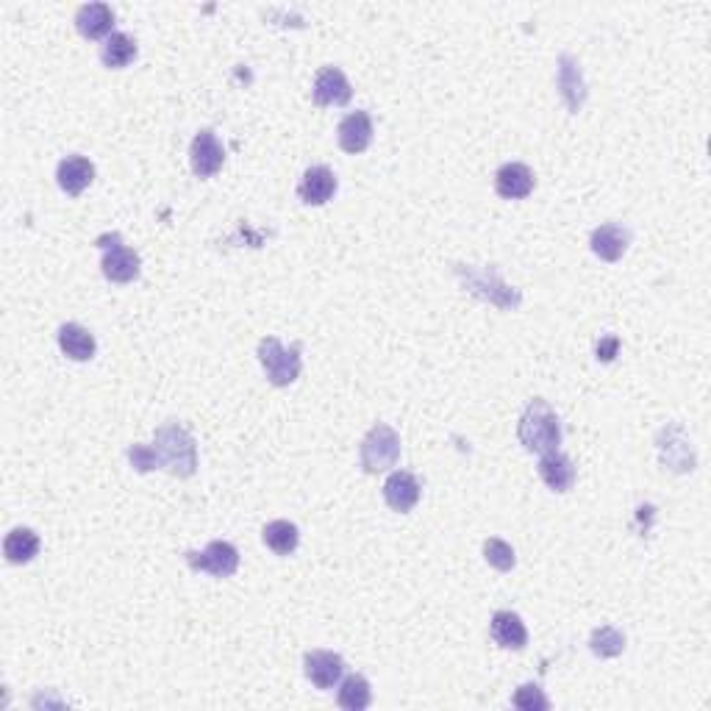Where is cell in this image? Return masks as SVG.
<instances>
[{
	"label": "cell",
	"instance_id": "20",
	"mask_svg": "<svg viewBox=\"0 0 711 711\" xmlns=\"http://www.w3.org/2000/svg\"><path fill=\"white\" fill-rule=\"evenodd\" d=\"M489 634L503 650H523L528 645V628L523 617L514 612H495L489 623Z\"/></svg>",
	"mask_w": 711,
	"mask_h": 711
},
{
	"label": "cell",
	"instance_id": "11",
	"mask_svg": "<svg viewBox=\"0 0 711 711\" xmlns=\"http://www.w3.org/2000/svg\"><path fill=\"white\" fill-rule=\"evenodd\" d=\"M537 187L534 170L523 162H509L495 173V192L503 200H525Z\"/></svg>",
	"mask_w": 711,
	"mask_h": 711
},
{
	"label": "cell",
	"instance_id": "15",
	"mask_svg": "<svg viewBox=\"0 0 711 711\" xmlns=\"http://www.w3.org/2000/svg\"><path fill=\"white\" fill-rule=\"evenodd\" d=\"M353 98V87L339 67H323L314 78V103L317 106H345Z\"/></svg>",
	"mask_w": 711,
	"mask_h": 711
},
{
	"label": "cell",
	"instance_id": "30",
	"mask_svg": "<svg viewBox=\"0 0 711 711\" xmlns=\"http://www.w3.org/2000/svg\"><path fill=\"white\" fill-rule=\"evenodd\" d=\"M128 462H131V467H134L137 473H150V470H159V467H162L156 448H153V445H139V442L128 448Z\"/></svg>",
	"mask_w": 711,
	"mask_h": 711
},
{
	"label": "cell",
	"instance_id": "26",
	"mask_svg": "<svg viewBox=\"0 0 711 711\" xmlns=\"http://www.w3.org/2000/svg\"><path fill=\"white\" fill-rule=\"evenodd\" d=\"M337 703L345 711H364L373 703V689L370 681L364 675H348L342 684H339Z\"/></svg>",
	"mask_w": 711,
	"mask_h": 711
},
{
	"label": "cell",
	"instance_id": "13",
	"mask_svg": "<svg viewBox=\"0 0 711 711\" xmlns=\"http://www.w3.org/2000/svg\"><path fill=\"white\" fill-rule=\"evenodd\" d=\"M420 492H423L420 481L412 473H406V470H395L384 481V500H387V506L392 512H412L414 506L420 503Z\"/></svg>",
	"mask_w": 711,
	"mask_h": 711
},
{
	"label": "cell",
	"instance_id": "12",
	"mask_svg": "<svg viewBox=\"0 0 711 711\" xmlns=\"http://www.w3.org/2000/svg\"><path fill=\"white\" fill-rule=\"evenodd\" d=\"M628 245H631V231L620 223H603L589 237V248L603 262H620Z\"/></svg>",
	"mask_w": 711,
	"mask_h": 711
},
{
	"label": "cell",
	"instance_id": "27",
	"mask_svg": "<svg viewBox=\"0 0 711 711\" xmlns=\"http://www.w3.org/2000/svg\"><path fill=\"white\" fill-rule=\"evenodd\" d=\"M589 650L598 659H614V656H620L625 650V634L617 631L614 625H600L589 637Z\"/></svg>",
	"mask_w": 711,
	"mask_h": 711
},
{
	"label": "cell",
	"instance_id": "31",
	"mask_svg": "<svg viewBox=\"0 0 711 711\" xmlns=\"http://www.w3.org/2000/svg\"><path fill=\"white\" fill-rule=\"evenodd\" d=\"M617 350H620V337H614V334H609V337H603L598 342V362H614V356H617Z\"/></svg>",
	"mask_w": 711,
	"mask_h": 711
},
{
	"label": "cell",
	"instance_id": "5",
	"mask_svg": "<svg viewBox=\"0 0 711 711\" xmlns=\"http://www.w3.org/2000/svg\"><path fill=\"white\" fill-rule=\"evenodd\" d=\"M259 362H262L267 381L273 387H289L300 378V345L284 348L275 337H264L259 342Z\"/></svg>",
	"mask_w": 711,
	"mask_h": 711
},
{
	"label": "cell",
	"instance_id": "6",
	"mask_svg": "<svg viewBox=\"0 0 711 711\" xmlns=\"http://www.w3.org/2000/svg\"><path fill=\"white\" fill-rule=\"evenodd\" d=\"M98 248H103V262L100 270L103 275L112 281V284H131L137 281L142 262H139L137 250H131L128 245H123L120 234H103L98 239Z\"/></svg>",
	"mask_w": 711,
	"mask_h": 711
},
{
	"label": "cell",
	"instance_id": "14",
	"mask_svg": "<svg viewBox=\"0 0 711 711\" xmlns=\"http://www.w3.org/2000/svg\"><path fill=\"white\" fill-rule=\"evenodd\" d=\"M334 192H337V175L331 173L325 164L309 167L298 184V198L306 206H323V203L334 198Z\"/></svg>",
	"mask_w": 711,
	"mask_h": 711
},
{
	"label": "cell",
	"instance_id": "23",
	"mask_svg": "<svg viewBox=\"0 0 711 711\" xmlns=\"http://www.w3.org/2000/svg\"><path fill=\"white\" fill-rule=\"evenodd\" d=\"M137 53V39L131 34H123V31H114L112 37L103 39V45H100V62L109 70H123L137 59Z\"/></svg>",
	"mask_w": 711,
	"mask_h": 711
},
{
	"label": "cell",
	"instance_id": "10",
	"mask_svg": "<svg viewBox=\"0 0 711 711\" xmlns=\"http://www.w3.org/2000/svg\"><path fill=\"white\" fill-rule=\"evenodd\" d=\"M303 673L317 689H334L342 681L345 662L339 653H331V650H309L303 656Z\"/></svg>",
	"mask_w": 711,
	"mask_h": 711
},
{
	"label": "cell",
	"instance_id": "22",
	"mask_svg": "<svg viewBox=\"0 0 711 711\" xmlns=\"http://www.w3.org/2000/svg\"><path fill=\"white\" fill-rule=\"evenodd\" d=\"M59 348L67 359L73 362H89L98 350V342L89 334L84 325L78 323H64L59 328Z\"/></svg>",
	"mask_w": 711,
	"mask_h": 711
},
{
	"label": "cell",
	"instance_id": "1",
	"mask_svg": "<svg viewBox=\"0 0 711 711\" xmlns=\"http://www.w3.org/2000/svg\"><path fill=\"white\" fill-rule=\"evenodd\" d=\"M517 437L523 442V448L528 453H553L562 445V420L559 414L553 412L548 400L534 398L525 406L523 417L517 423Z\"/></svg>",
	"mask_w": 711,
	"mask_h": 711
},
{
	"label": "cell",
	"instance_id": "2",
	"mask_svg": "<svg viewBox=\"0 0 711 711\" xmlns=\"http://www.w3.org/2000/svg\"><path fill=\"white\" fill-rule=\"evenodd\" d=\"M453 273L462 287L484 303H492L500 312H514L523 303V292L500 278L498 267H475V264H453Z\"/></svg>",
	"mask_w": 711,
	"mask_h": 711
},
{
	"label": "cell",
	"instance_id": "17",
	"mask_svg": "<svg viewBox=\"0 0 711 711\" xmlns=\"http://www.w3.org/2000/svg\"><path fill=\"white\" fill-rule=\"evenodd\" d=\"M662 437H667V445L659 442V450H662V462L675 470V473H689L695 470V450H692V442L684 434L681 425H670L664 428Z\"/></svg>",
	"mask_w": 711,
	"mask_h": 711
},
{
	"label": "cell",
	"instance_id": "28",
	"mask_svg": "<svg viewBox=\"0 0 711 711\" xmlns=\"http://www.w3.org/2000/svg\"><path fill=\"white\" fill-rule=\"evenodd\" d=\"M484 559L489 562V567H495V570H500V573H509V570H514V564H517V556H514L512 545L498 537H492L484 542Z\"/></svg>",
	"mask_w": 711,
	"mask_h": 711
},
{
	"label": "cell",
	"instance_id": "25",
	"mask_svg": "<svg viewBox=\"0 0 711 711\" xmlns=\"http://www.w3.org/2000/svg\"><path fill=\"white\" fill-rule=\"evenodd\" d=\"M262 539L267 548L273 550L275 556H289L298 550L300 531L298 525L289 523V520H273V523L264 525Z\"/></svg>",
	"mask_w": 711,
	"mask_h": 711
},
{
	"label": "cell",
	"instance_id": "3",
	"mask_svg": "<svg viewBox=\"0 0 711 711\" xmlns=\"http://www.w3.org/2000/svg\"><path fill=\"white\" fill-rule=\"evenodd\" d=\"M153 448L159 453L162 470L175 478H189L198 470V445L181 423H164L156 428Z\"/></svg>",
	"mask_w": 711,
	"mask_h": 711
},
{
	"label": "cell",
	"instance_id": "9",
	"mask_svg": "<svg viewBox=\"0 0 711 711\" xmlns=\"http://www.w3.org/2000/svg\"><path fill=\"white\" fill-rule=\"evenodd\" d=\"M556 89L562 95L567 112L578 114L584 109V100H587V81H584V70L575 56L562 53L559 56V67H556Z\"/></svg>",
	"mask_w": 711,
	"mask_h": 711
},
{
	"label": "cell",
	"instance_id": "21",
	"mask_svg": "<svg viewBox=\"0 0 711 711\" xmlns=\"http://www.w3.org/2000/svg\"><path fill=\"white\" fill-rule=\"evenodd\" d=\"M537 470H539V478L548 484V489L559 492V495H564V492H570V489L575 487L573 462H570L564 453H559V450L545 453V456L539 459Z\"/></svg>",
	"mask_w": 711,
	"mask_h": 711
},
{
	"label": "cell",
	"instance_id": "29",
	"mask_svg": "<svg viewBox=\"0 0 711 711\" xmlns=\"http://www.w3.org/2000/svg\"><path fill=\"white\" fill-rule=\"evenodd\" d=\"M514 709L523 711H548L550 700L545 698V692L539 689V684H523V687L514 692Z\"/></svg>",
	"mask_w": 711,
	"mask_h": 711
},
{
	"label": "cell",
	"instance_id": "7",
	"mask_svg": "<svg viewBox=\"0 0 711 711\" xmlns=\"http://www.w3.org/2000/svg\"><path fill=\"white\" fill-rule=\"evenodd\" d=\"M184 562L195 573H209L214 578H231L239 567V550L231 542H225V539H214L203 550H187Z\"/></svg>",
	"mask_w": 711,
	"mask_h": 711
},
{
	"label": "cell",
	"instance_id": "4",
	"mask_svg": "<svg viewBox=\"0 0 711 711\" xmlns=\"http://www.w3.org/2000/svg\"><path fill=\"white\" fill-rule=\"evenodd\" d=\"M359 459H362L364 473H384L392 470L400 459V437L398 431L387 423L373 425L367 431V437L362 439V448H359Z\"/></svg>",
	"mask_w": 711,
	"mask_h": 711
},
{
	"label": "cell",
	"instance_id": "24",
	"mask_svg": "<svg viewBox=\"0 0 711 711\" xmlns=\"http://www.w3.org/2000/svg\"><path fill=\"white\" fill-rule=\"evenodd\" d=\"M39 553V537L34 528H12L3 539V556L9 564H28L34 562Z\"/></svg>",
	"mask_w": 711,
	"mask_h": 711
},
{
	"label": "cell",
	"instance_id": "16",
	"mask_svg": "<svg viewBox=\"0 0 711 711\" xmlns=\"http://www.w3.org/2000/svg\"><path fill=\"white\" fill-rule=\"evenodd\" d=\"M337 139H339V148L345 150V153H364V150L370 148V142H373V120H370V114L364 112V109H356V112H350L342 123H339L337 128Z\"/></svg>",
	"mask_w": 711,
	"mask_h": 711
},
{
	"label": "cell",
	"instance_id": "19",
	"mask_svg": "<svg viewBox=\"0 0 711 711\" xmlns=\"http://www.w3.org/2000/svg\"><path fill=\"white\" fill-rule=\"evenodd\" d=\"M56 181H59L62 192L75 198V195H81L95 181V164L89 162L87 156H78V153L64 156L59 167H56Z\"/></svg>",
	"mask_w": 711,
	"mask_h": 711
},
{
	"label": "cell",
	"instance_id": "18",
	"mask_svg": "<svg viewBox=\"0 0 711 711\" xmlns=\"http://www.w3.org/2000/svg\"><path fill=\"white\" fill-rule=\"evenodd\" d=\"M75 28L84 39H109L114 34V12L109 3H84L75 12Z\"/></svg>",
	"mask_w": 711,
	"mask_h": 711
},
{
	"label": "cell",
	"instance_id": "8",
	"mask_svg": "<svg viewBox=\"0 0 711 711\" xmlns=\"http://www.w3.org/2000/svg\"><path fill=\"white\" fill-rule=\"evenodd\" d=\"M189 164H192V173L198 178H212L223 170L225 148L220 145V139L212 128H203L195 134L192 145H189Z\"/></svg>",
	"mask_w": 711,
	"mask_h": 711
}]
</instances>
